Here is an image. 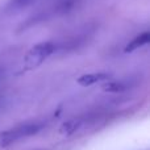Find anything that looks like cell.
Segmentation results:
<instances>
[{
  "mask_svg": "<svg viewBox=\"0 0 150 150\" xmlns=\"http://www.w3.org/2000/svg\"><path fill=\"white\" fill-rule=\"evenodd\" d=\"M58 52V44L57 41H42L40 44L34 45L29 49L24 58V63L28 69L38 67L40 65L45 62L49 57Z\"/></svg>",
  "mask_w": 150,
  "mask_h": 150,
  "instance_id": "cell-1",
  "label": "cell"
},
{
  "mask_svg": "<svg viewBox=\"0 0 150 150\" xmlns=\"http://www.w3.org/2000/svg\"><path fill=\"white\" fill-rule=\"evenodd\" d=\"M44 127V122H26V124H21L8 130H4L0 133V148L8 146L16 141L21 140V138L37 134L38 132H41Z\"/></svg>",
  "mask_w": 150,
  "mask_h": 150,
  "instance_id": "cell-2",
  "label": "cell"
},
{
  "mask_svg": "<svg viewBox=\"0 0 150 150\" xmlns=\"http://www.w3.org/2000/svg\"><path fill=\"white\" fill-rule=\"evenodd\" d=\"M112 78V74L109 73H90V74H83L82 76L78 78L76 82L83 87H90L96 83H103L108 82Z\"/></svg>",
  "mask_w": 150,
  "mask_h": 150,
  "instance_id": "cell-3",
  "label": "cell"
},
{
  "mask_svg": "<svg viewBox=\"0 0 150 150\" xmlns=\"http://www.w3.org/2000/svg\"><path fill=\"white\" fill-rule=\"evenodd\" d=\"M149 41H150V33H149V30H145V32H142V33H140L138 36H136L133 40H130L127 44V46L124 47V52L133 53V52H136V50L144 47L145 45H148Z\"/></svg>",
  "mask_w": 150,
  "mask_h": 150,
  "instance_id": "cell-4",
  "label": "cell"
},
{
  "mask_svg": "<svg viewBox=\"0 0 150 150\" xmlns=\"http://www.w3.org/2000/svg\"><path fill=\"white\" fill-rule=\"evenodd\" d=\"M130 87V83L124 80H116V82H107L103 84V90L107 92H124Z\"/></svg>",
  "mask_w": 150,
  "mask_h": 150,
  "instance_id": "cell-5",
  "label": "cell"
},
{
  "mask_svg": "<svg viewBox=\"0 0 150 150\" xmlns=\"http://www.w3.org/2000/svg\"><path fill=\"white\" fill-rule=\"evenodd\" d=\"M34 0H11L7 5V12H18V11L30 5Z\"/></svg>",
  "mask_w": 150,
  "mask_h": 150,
  "instance_id": "cell-6",
  "label": "cell"
},
{
  "mask_svg": "<svg viewBox=\"0 0 150 150\" xmlns=\"http://www.w3.org/2000/svg\"><path fill=\"white\" fill-rule=\"evenodd\" d=\"M80 127V120H70V121L65 122V124L62 125V128H61V132L62 133H66V134H71V133H74L75 130H78Z\"/></svg>",
  "mask_w": 150,
  "mask_h": 150,
  "instance_id": "cell-7",
  "label": "cell"
},
{
  "mask_svg": "<svg viewBox=\"0 0 150 150\" xmlns=\"http://www.w3.org/2000/svg\"><path fill=\"white\" fill-rule=\"evenodd\" d=\"M0 75H1V70H0Z\"/></svg>",
  "mask_w": 150,
  "mask_h": 150,
  "instance_id": "cell-8",
  "label": "cell"
}]
</instances>
